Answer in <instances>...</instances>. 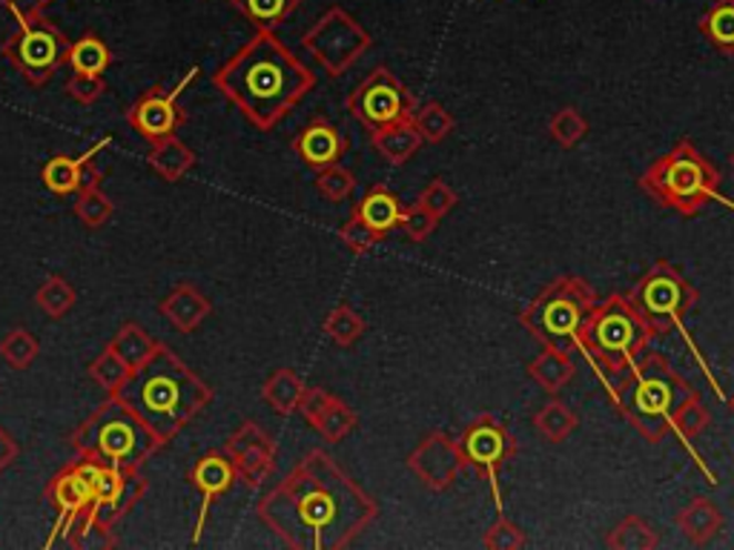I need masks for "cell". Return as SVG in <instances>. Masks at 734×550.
<instances>
[{
    "instance_id": "cell-1",
    "label": "cell",
    "mask_w": 734,
    "mask_h": 550,
    "mask_svg": "<svg viewBox=\"0 0 734 550\" xmlns=\"http://www.w3.org/2000/svg\"><path fill=\"white\" fill-rule=\"evenodd\" d=\"M256 513L287 548L339 550L376 522L379 505L325 450H310L264 496Z\"/></svg>"
},
{
    "instance_id": "cell-2",
    "label": "cell",
    "mask_w": 734,
    "mask_h": 550,
    "mask_svg": "<svg viewBox=\"0 0 734 550\" xmlns=\"http://www.w3.org/2000/svg\"><path fill=\"white\" fill-rule=\"evenodd\" d=\"M215 90L256 130H273L310 95L316 75L276 32H256L213 75Z\"/></svg>"
},
{
    "instance_id": "cell-3",
    "label": "cell",
    "mask_w": 734,
    "mask_h": 550,
    "mask_svg": "<svg viewBox=\"0 0 734 550\" xmlns=\"http://www.w3.org/2000/svg\"><path fill=\"white\" fill-rule=\"evenodd\" d=\"M124 396L159 436L161 447H166L195 421V416L207 410L215 393L198 373L184 365V358L161 344V350L139 373H132Z\"/></svg>"
},
{
    "instance_id": "cell-4",
    "label": "cell",
    "mask_w": 734,
    "mask_h": 550,
    "mask_svg": "<svg viewBox=\"0 0 734 550\" xmlns=\"http://www.w3.org/2000/svg\"><path fill=\"white\" fill-rule=\"evenodd\" d=\"M692 385L672 367L663 353L645 350L643 356L614 378L609 387L611 405L623 412L649 445H660L672 434V419L677 407L692 396Z\"/></svg>"
},
{
    "instance_id": "cell-5",
    "label": "cell",
    "mask_w": 734,
    "mask_h": 550,
    "mask_svg": "<svg viewBox=\"0 0 734 550\" xmlns=\"http://www.w3.org/2000/svg\"><path fill=\"white\" fill-rule=\"evenodd\" d=\"M70 445L75 456L121 470H141L161 450L159 436L126 401L124 393H110L72 430Z\"/></svg>"
},
{
    "instance_id": "cell-6",
    "label": "cell",
    "mask_w": 734,
    "mask_h": 550,
    "mask_svg": "<svg viewBox=\"0 0 734 550\" xmlns=\"http://www.w3.org/2000/svg\"><path fill=\"white\" fill-rule=\"evenodd\" d=\"M640 190L683 218L700 215L712 201H723L734 210L732 201L723 198L721 175L714 164L689 138L677 141L665 155L649 164V170L640 175Z\"/></svg>"
},
{
    "instance_id": "cell-7",
    "label": "cell",
    "mask_w": 734,
    "mask_h": 550,
    "mask_svg": "<svg viewBox=\"0 0 734 550\" xmlns=\"http://www.w3.org/2000/svg\"><path fill=\"white\" fill-rule=\"evenodd\" d=\"M652 338V330L629 298L614 293L591 307L577 336V350L589 358L603 381H614L649 350Z\"/></svg>"
},
{
    "instance_id": "cell-8",
    "label": "cell",
    "mask_w": 734,
    "mask_h": 550,
    "mask_svg": "<svg viewBox=\"0 0 734 550\" xmlns=\"http://www.w3.org/2000/svg\"><path fill=\"white\" fill-rule=\"evenodd\" d=\"M597 304V293L580 275H560L522 309L520 324L551 350L577 347V336Z\"/></svg>"
},
{
    "instance_id": "cell-9",
    "label": "cell",
    "mask_w": 734,
    "mask_h": 550,
    "mask_svg": "<svg viewBox=\"0 0 734 550\" xmlns=\"http://www.w3.org/2000/svg\"><path fill=\"white\" fill-rule=\"evenodd\" d=\"M625 298L643 316L652 336H665V333L677 330L686 336L689 347H694L686 333V316L697 302V289L680 275L677 267H672L669 262H657L634 284L631 293H625Z\"/></svg>"
},
{
    "instance_id": "cell-10",
    "label": "cell",
    "mask_w": 734,
    "mask_h": 550,
    "mask_svg": "<svg viewBox=\"0 0 734 550\" xmlns=\"http://www.w3.org/2000/svg\"><path fill=\"white\" fill-rule=\"evenodd\" d=\"M98 461L78 456L67 468L58 470L49 479L43 499L55 508V530L47 539V548L55 544L58 537L67 539L70 548H83L86 537L92 533V502H95L98 488Z\"/></svg>"
},
{
    "instance_id": "cell-11",
    "label": "cell",
    "mask_w": 734,
    "mask_h": 550,
    "mask_svg": "<svg viewBox=\"0 0 734 550\" xmlns=\"http://www.w3.org/2000/svg\"><path fill=\"white\" fill-rule=\"evenodd\" d=\"M18 29L9 34L0 55L14 67V72L32 86H47L58 75V69L67 67L70 58V38L43 18V14H27L14 18Z\"/></svg>"
},
{
    "instance_id": "cell-12",
    "label": "cell",
    "mask_w": 734,
    "mask_h": 550,
    "mask_svg": "<svg viewBox=\"0 0 734 550\" xmlns=\"http://www.w3.org/2000/svg\"><path fill=\"white\" fill-rule=\"evenodd\" d=\"M302 47L316 58L327 75L341 78L370 49V34L354 14H347L341 7H330L302 34Z\"/></svg>"
},
{
    "instance_id": "cell-13",
    "label": "cell",
    "mask_w": 734,
    "mask_h": 550,
    "mask_svg": "<svg viewBox=\"0 0 734 550\" xmlns=\"http://www.w3.org/2000/svg\"><path fill=\"white\" fill-rule=\"evenodd\" d=\"M416 98L410 95L399 78L388 67H376L365 81L347 95V112L365 126L367 132L385 130L390 124L414 118Z\"/></svg>"
},
{
    "instance_id": "cell-14",
    "label": "cell",
    "mask_w": 734,
    "mask_h": 550,
    "mask_svg": "<svg viewBox=\"0 0 734 550\" xmlns=\"http://www.w3.org/2000/svg\"><path fill=\"white\" fill-rule=\"evenodd\" d=\"M150 481L141 470H121L101 465L98 468L95 502H92V533L104 539V544H119L115 528L126 513L146 496Z\"/></svg>"
},
{
    "instance_id": "cell-15",
    "label": "cell",
    "mask_w": 734,
    "mask_h": 550,
    "mask_svg": "<svg viewBox=\"0 0 734 550\" xmlns=\"http://www.w3.org/2000/svg\"><path fill=\"white\" fill-rule=\"evenodd\" d=\"M459 447H462L465 468H473L491 485L493 505H497V510L502 513L506 502H502V490H499V476H502L506 461L511 459L513 450H517L506 425L493 419V416H479V419H473L471 425L465 427Z\"/></svg>"
},
{
    "instance_id": "cell-16",
    "label": "cell",
    "mask_w": 734,
    "mask_h": 550,
    "mask_svg": "<svg viewBox=\"0 0 734 550\" xmlns=\"http://www.w3.org/2000/svg\"><path fill=\"white\" fill-rule=\"evenodd\" d=\"M198 72H202L198 67L190 69L187 75L181 78L173 90L150 86L146 92H141V95L135 98V103L126 110V124H130V130L139 132L150 144H155V141H161V138L166 135H175L181 126L187 124V112L181 110L179 98L181 92L187 90L190 83L198 78Z\"/></svg>"
},
{
    "instance_id": "cell-17",
    "label": "cell",
    "mask_w": 734,
    "mask_h": 550,
    "mask_svg": "<svg viewBox=\"0 0 734 550\" xmlns=\"http://www.w3.org/2000/svg\"><path fill=\"white\" fill-rule=\"evenodd\" d=\"M222 450L233 461V468H236V476L244 488H262L264 481L271 479L273 468H276V441L256 421H242L230 434V439L224 441Z\"/></svg>"
},
{
    "instance_id": "cell-18",
    "label": "cell",
    "mask_w": 734,
    "mask_h": 550,
    "mask_svg": "<svg viewBox=\"0 0 734 550\" xmlns=\"http://www.w3.org/2000/svg\"><path fill=\"white\" fill-rule=\"evenodd\" d=\"M408 468L428 490H448L465 468L462 447L448 434L434 430L410 450Z\"/></svg>"
},
{
    "instance_id": "cell-19",
    "label": "cell",
    "mask_w": 734,
    "mask_h": 550,
    "mask_svg": "<svg viewBox=\"0 0 734 550\" xmlns=\"http://www.w3.org/2000/svg\"><path fill=\"white\" fill-rule=\"evenodd\" d=\"M112 138L104 135L98 141L92 150H86L78 159H70V155H55V159H49L41 170V181L47 184L49 193L63 195V198H70V195H78L86 186H95L104 181V170L98 164V155L110 146Z\"/></svg>"
},
{
    "instance_id": "cell-20",
    "label": "cell",
    "mask_w": 734,
    "mask_h": 550,
    "mask_svg": "<svg viewBox=\"0 0 734 550\" xmlns=\"http://www.w3.org/2000/svg\"><path fill=\"white\" fill-rule=\"evenodd\" d=\"M298 412L305 416L307 425L327 441V445H339L347 436L359 427V416L354 407H347L345 401L336 399L325 387H307L302 396Z\"/></svg>"
},
{
    "instance_id": "cell-21",
    "label": "cell",
    "mask_w": 734,
    "mask_h": 550,
    "mask_svg": "<svg viewBox=\"0 0 734 550\" xmlns=\"http://www.w3.org/2000/svg\"><path fill=\"white\" fill-rule=\"evenodd\" d=\"M187 481H190V488L202 496L198 522H195V533H193V542H198V537H202V530H204V522H207L210 508L215 505V499H222L224 493L233 490V485L238 481V476H236V468H233V461H230V456L224 454V450H210V454H204L202 459L195 461L193 468H190Z\"/></svg>"
},
{
    "instance_id": "cell-22",
    "label": "cell",
    "mask_w": 734,
    "mask_h": 550,
    "mask_svg": "<svg viewBox=\"0 0 734 550\" xmlns=\"http://www.w3.org/2000/svg\"><path fill=\"white\" fill-rule=\"evenodd\" d=\"M293 152H296L302 164L307 170L319 172L330 164H339L347 152V138L341 135V130L333 124L330 118L316 115L305 130L298 132L296 141H293Z\"/></svg>"
},
{
    "instance_id": "cell-23",
    "label": "cell",
    "mask_w": 734,
    "mask_h": 550,
    "mask_svg": "<svg viewBox=\"0 0 734 550\" xmlns=\"http://www.w3.org/2000/svg\"><path fill=\"white\" fill-rule=\"evenodd\" d=\"M159 313L173 324V330L190 336L207 322L213 313V302L193 282H179L159 302Z\"/></svg>"
},
{
    "instance_id": "cell-24",
    "label": "cell",
    "mask_w": 734,
    "mask_h": 550,
    "mask_svg": "<svg viewBox=\"0 0 734 550\" xmlns=\"http://www.w3.org/2000/svg\"><path fill=\"white\" fill-rule=\"evenodd\" d=\"M674 522H677L680 533L700 548V544L712 542L714 537H721L726 519H723V510L712 499L700 496V499H692L686 508L674 516Z\"/></svg>"
},
{
    "instance_id": "cell-25",
    "label": "cell",
    "mask_w": 734,
    "mask_h": 550,
    "mask_svg": "<svg viewBox=\"0 0 734 550\" xmlns=\"http://www.w3.org/2000/svg\"><path fill=\"white\" fill-rule=\"evenodd\" d=\"M405 204L396 198V193H390L388 186H370L365 193V198L356 204L354 215L361 218L367 227H374L376 233L388 235L394 230H399V221H402Z\"/></svg>"
},
{
    "instance_id": "cell-26",
    "label": "cell",
    "mask_w": 734,
    "mask_h": 550,
    "mask_svg": "<svg viewBox=\"0 0 734 550\" xmlns=\"http://www.w3.org/2000/svg\"><path fill=\"white\" fill-rule=\"evenodd\" d=\"M195 161H198L195 159V152L190 150L179 135L161 138V141H155V144L150 146V152H146V164H150V170H153L159 179L170 181V184L184 179V175L195 166Z\"/></svg>"
},
{
    "instance_id": "cell-27",
    "label": "cell",
    "mask_w": 734,
    "mask_h": 550,
    "mask_svg": "<svg viewBox=\"0 0 734 550\" xmlns=\"http://www.w3.org/2000/svg\"><path fill=\"white\" fill-rule=\"evenodd\" d=\"M374 135V150L379 152L381 159L388 161L390 166H402L414 159L419 146L425 144L419 130L414 126V121H399V124H390L385 130L370 132Z\"/></svg>"
},
{
    "instance_id": "cell-28",
    "label": "cell",
    "mask_w": 734,
    "mask_h": 550,
    "mask_svg": "<svg viewBox=\"0 0 734 550\" xmlns=\"http://www.w3.org/2000/svg\"><path fill=\"white\" fill-rule=\"evenodd\" d=\"M708 425H712V412H708V407L703 405V399H700L697 393H692V396H689V399L677 407V412H674L672 434H677V439L686 445V450L692 454V459L697 461V468L703 470V473H706V479L714 485L712 470L703 465V459H700L697 450H694V445H692V441L697 439V436L703 434Z\"/></svg>"
},
{
    "instance_id": "cell-29",
    "label": "cell",
    "mask_w": 734,
    "mask_h": 550,
    "mask_svg": "<svg viewBox=\"0 0 734 550\" xmlns=\"http://www.w3.org/2000/svg\"><path fill=\"white\" fill-rule=\"evenodd\" d=\"M106 347L115 350V356H119L121 361L130 367V373H139L141 367H144L146 361H150V358L161 350V342H155V338L150 336L141 324L126 322V324H121V330L112 336V342L106 344Z\"/></svg>"
},
{
    "instance_id": "cell-30",
    "label": "cell",
    "mask_w": 734,
    "mask_h": 550,
    "mask_svg": "<svg viewBox=\"0 0 734 550\" xmlns=\"http://www.w3.org/2000/svg\"><path fill=\"white\" fill-rule=\"evenodd\" d=\"M528 376H531L533 385H540V390L557 396L562 387L571 385V378L577 376V367L565 350H551V347H546V350L528 365Z\"/></svg>"
},
{
    "instance_id": "cell-31",
    "label": "cell",
    "mask_w": 734,
    "mask_h": 550,
    "mask_svg": "<svg viewBox=\"0 0 734 550\" xmlns=\"http://www.w3.org/2000/svg\"><path fill=\"white\" fill-rule=\"evenodd\" d=\"M305 390L307 387L298 373H293L290 367H278L262 385V399L267 401L278 416H293V412H298Z\"/></svg>"
},
{
    "instance_id": "cell-32",
    "label": "cell",
    "mask_w": 734,
    "mask_h": 550,
    "mask_svg": "<svg viewBox=\"0 0 734 550\" xmlns=\"http://www.w3.org/2000/svg\"><path fill=\"white\" fill-rule=\"evenodd\" d=\"M230 3L244 21L256 27V32H276L302 7V0H230Z\"/></svg>"
},
{
    "instance_id": "cell-33",
    "label": "cell",
    "mask_w": 734,
    "mask_h": 550,
    "mask_svg": "<svg viewBox=\"0 0 734 550\" xmlns=\"http://www.w3.org/2000/svg\"><path fill=\"white\" fill-rule=\"evenodd\" d=\"M67 67L78 72V75H104L106 69L112 67V52L98 34L86 32L70 47Z\"/></svg>"
},
{
    "instance_id": "cell-34",
    "label": "cell",
    "mask_w": 734,
    "mask_h": 550,
    "mask_svg": "<svg viewBox=\"0 0 734 550\" xmlns=\"http://www.w3.org/2000/svg\"><path fill=\"white\" fill-rule=\"evenodd\" d=\"M697 27L721 55H734V0H714Z\"/></svg>"
},
{
    "instance_id": "cell-35",
    "label": "cell",
    "mask_w": 734,
    "mask_h": 550,
    "mask_svg": "<svg viewBox=\"0 0 734 550\" xmlns=\"http://www.w3.org/2000/svg\"><path fill=\"white\" fill-rule=\"evenodd\" d=\"M577 425H580L577 412L557 399L548 401V405L540 407L537 416H533V430L546 441H551V445H560V441L569 439L577 430Z\"/></svg>"
},
{
    "instance_id": "cell-36",
    "label": "cell",
    "mask_w": 734,
    "mask_h": 550,
    "mask_svg": "<svg viewBox=\"0 0 734 550\" xmlns=\"http://www.w3.org/2000/svg\"><path fill=\"white\" fill-rule=\"evenodd\" d=\"M611 550H654L660 544V537L654 528L640 516H625L605 539Z\"/></svg>"
},
{
    "instance_id": "cell-37",
    "label": "cell",
    "mask_w": 734,
    "mask_h": 550,
    "mask_svg": "<svg viewBox=\"0 0 734 550\" xmlns=\"http://www.w3.org/2000/svg\"><path fill=\"white\" fill-rule=\"evenodd\" d=\"M78 293L63 275H49L47 282L38 287L35 293V304L47 318H63L75 307Z\"/></svg>"
},
{
    "instance_id": "cell-38",
    "label": "cell",
    "mask_w": 734,
    "mask_h": 550,
    "mask_svg": "<svg viewBox=\"0 0 734 550\" xmlns=\"http://www.w3.org/2000/svg\"><path fill=\"white\" fill-rule=\"evenodd\" d=\"M86 373H90V378L95 381L101 390L110 396V393H124L126 381L132 378L130 367L121 361L119 356H115V350L112 347H104V353L101 356H95L90 361V367H86Z\"/></svg>"
},
{
    "instance_id": "cell-39",
    "label": "cell",
    "mask_w": 734,
    "mask_h": 550,
    "mask_svg": "<svg viewBox=\"0 0 734 550\" xmlns=\"http://www.w3.org/2000/svg\"><path fill=\"white\" fill-rule=\"evenodd\" d=\"M410 121H414V126L419 130L425 144H442L445 138L453 132V115H450L442 103L437 101H428L422 103V106H416Z\"/></svg>"
},
{
    "instance_id": "cell-40",
    "label": "cell",
    "mask_w": 734,
    "mask_h": 550,
    "mask_svg": "<svg viewBox=\"0 0 734 550\" xmlns=\"http://www.w3.org/2000/svg\"><path fill=\"white\" fill-rule=\"evenodd\" d=\"M72 210H75L78 218L83 221V227H90V230L104 227L106 221L115 215V204H112L110 195L101 190V184L81 190V193L75 195V204H72Z\"/></svg>"
},
{
    "instance_id": "cell-41",
    "label": "cell",
    "mask_w": 734,
    "mask_h": 550,
    "mask_svg": "<svg viewBox=\"0 0 734 550\" xmlns=\"http://www.w3.org/2000/svg\"><path fill=\"white\" fill-rule=\"evenodd\" d=\"M38 353H41V344L23 327H14V330H9L7 336L0 338V358L12 370H29V367L35 365Z\"/></svg>"
},
{
    "instance_id": "cell-42",
    "label": "cell",
    "mask_w": 734,
    "mask_h": 550,
    "mask_svg": "<svg viewBox=\"0 0 734 550\" xmlns=\"http://www.w3.org/2000/svg\"><path fill=\"white\" fill-rule=\"evenodd\" d=\"M365 318H361L350 304H339L325 322L327 338H330L333 344H339V347H354V344L365 336Z\"/></svg>"
},
{
    "instance_id": "cell-43",
    "label": "cell",
    "mask_w": 734,
    "mask_h": 550,
    "mask_svg": "<svg viewBox=\"0 0 734 550\" xmlns=\"http://www.w3.org/2000/svg\"><path fill=\"white\" fill-rule=\"evenodd\" d=\"M548 135L554 138V144L562 146V150H574L582 138L589 135V121H585V115L577 106H565V110H560L551 118Z\"/></svg>"
},
{
    "instance_id": "cell-44",
    "label": "cell",
    "mask_w": 734,
    "mask_h": 550,
    "mask_svg": "<svg viewBox=\"0 0 734 550\" xmlns=\"http://www.w3.org/2000/svg\"><path fill=\"white\" fill-rule=\"evenodd\" d=\"M316 193L330 204H341L356 193V175L347 166H341V161L325 166L316 172Z\"/></svg>"
},
{
    "instance_id": "cell-45",
    "label": "cell",
    "mask_w": 734,
    "mask_h": 550,
    "mask_svg": "<svg viewBox=\"0 0 734 550\" xmlns=\"http://www.w3.org/2000/svg\"><path fill=\"white\" fill-rule=\"evenodd\" d=\"M437 227H439V218L430 213V210H425L419 201H414V204H408L402 210V221H399V230H402V233L408 235L414 244H425L430 235L437 233Z\"/></svg>"
},
{
    "instance_id": "cell-46",
    "label": "cell",
    "mask_w": 734,
    "mask_h": 550,
    "mask_svg": "<svg viewBox=\"0 0 734 550\" xmlns=\"http://www.w3.org/2000/svg\"><path fill=\"white\" fill-rule=\"evenodd\" d=\"M339 238H341V244H345V247L350 249V253L365 255V253H370V249H374V247H379L381 241L388 238V235L376 233L374 227H367L365 221L356 218V215H350V218H347L345 224H341Z\"/></svg>"
},
{
    "instance_id": "cell-47",
    "label": "cell",
    "mask_w": 734,
    "mask_h": 550,
    "mask_svg": "<svg viewBox=\"0 0 734 550\" xmlns=\"http://www.w3.org/2000/svg\"><path fill=\"white\" fill-rule=\"evenodd\" d=\"M416 201L425 206V210H430V213L437 215L439 221L445 218V215H450L453 210H457L459 204V195L457 190L448 184V181L442 179H434L428 186H425L422 193L416 195Z\"/></svg>"
},
{
    "instance_id": "cell-48",
    "label": "cell",
    "mask_w": 734,
    "mask_h": 550,
    "mask_svg": "<svg viewBox=\"0 0 734 550\" xmlns=\"http://www.w3.org/2000/svg\"><path fill=\"white\" fill-rule=\"evenodd\" d=\"M482 544H486L488 550H520V548H526L528 539H526V533H522V530L517 528V524L508 522L506 516L499 513L497 522H493L491 528H488V533H486V539H482Z\"/></svg>"
},
{
    "instance_id": "cell-49",
    "label": "cell",
    "mask_w": 734,
    "mask_h": 550,
    "mask_svg": "<svg viewBox=\"0 0 734 550\" xmlns=\"http://www.w3.org/2000/svg\"><path fill=\"white\" fill-rule=\"evenodd\" d=\"M67 95L81 106H92L106 95L104 75H78V72H72L70 81H67Z\"/></svg>"
},
{
    "instance_id": "cell-50",
    "label": "cell",
    "mask_w": 734,
    "mask_h": 550,
    "mask_svg": "<svg viewBox=\"0 0 734 550\" xmlns=\"http://www.w3.org/2000/svg\"><path fill=\"white\" fill-rule=\"evenodd\" d=\"M18 456H21V445H18V439L9 434L7 427H0V473L12 468L14 461H18Z\"/></svg>"
},
{
    "instance_id": "cell-51",
    "label": "cell",
    "mask_w": 734,
    "mask_h": 550,
    "mask_svg": "<svg viewBox=\"0 0 734 550\" xmlns=\"http://www.w3.org/2000/svg\"><path fill=\"white\" fill-rule=\"evenodd\" d=\"M14 18H27V14H43L52 0H0Z\"/></svg>"
},
{
    "instance_id": "cell-52",
    "label": "cell",
    "mask_w": 734,
    "mask_h": 550,
    "mask_svg": "<svg viewBox=\"0 0 734 550\" xmlns=\"http://www.w3.org/2000/svg\"><path fill=\"white\" fill-rule=\"evenodd\" d=\"M728 407H732V410H734V396H732V401H728Z\"/></svg>"
},
{
    "instance_id": "cell-53",
    "label": "cell",
    "mask_w": 734,
    "mask_h": 550,
    "mask_svg": "<svg viewBox=\"0 0 734 550\" xmlns=\"http://www.w3.org/2000/svg\"><path fill=\"white\" fill-rule=\"evenodd\" d=\"M732 170H734V152H732Z\"/></svg>"
}]
</instances>
